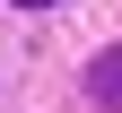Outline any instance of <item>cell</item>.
I'll return each instance as SVG.
<instances>
[{
  "mask_svg": "<svg viewBox=\"0 0 122 113\" xmlns=\"http://www.w3.org/2000/svg\"><path fill=\"white\" fill-rule=\"evenodd\" d=\"M18 9H52V0H18Z\"/></svg>",
  "mask_w": 122,
  "mask_h": 113,
  "instance_id": "2",
  "label": "cell"
},
{
  "mask_svg": "<svg viewBox=\"0 0 122 113\" xmlns=\"http://www.w3.org/2000/svg\"><path fill=\"white\" fill-rule=\"evenodd\" d=\"M87 104L96 113H122V44H105V52L87 61Z\"/></svg>",
  "mask_w": 122,
  "mask_h": 113,
  "instance_id": "1",
  "label": "cell"
}]
</instances>
